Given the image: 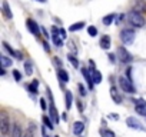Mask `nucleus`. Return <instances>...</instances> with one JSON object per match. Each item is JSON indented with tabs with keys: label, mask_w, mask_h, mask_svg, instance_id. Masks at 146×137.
<instances>
[{
	"label": "nucleus",
	"mask_w": 146,
	"mask_h": 137,
	"mask_svg": "<svg viewBox=\"0 0 146 137\" xmlns=\"http://www.w3.org/2000/svg\"><path fill=\"white\" fill-rule=\"evenodd\" d=\"M25 73H26L27 76H32V74H33V66H32L30 61H26V63H25Z\"/></svg>",
	"instance_id": "obj_25"
},
{
	"label": "nucleus",
	"mask_w": 146,
	"mask_h": 137,
	"mask_svg": "<svg viewBox=\"0 0 146 137\" xmlns=\"http://www.w3.org/2000/svg\"><path fill=\"white\" fill-rule=\"evenodd\" d=\"M0 61H2V67L3 68L12 66V59H9L7 56H0Z\"/></svg>",
	"instance_id": "obj_21"
},
{
	"label": "nucleus",
	"mask_w": 146,
	"mask_h": 137,
	"mask_svg": "<svg viewBox=\"0 0 146 137\" xmlns=\"http://www.w3.org/2000/svg\"><path fill=\"white\" fill-rule=\"evenodd\" d=\"M135 32L132 29H123L120 32V40L125 43V44H132L135 41Z\"/></svg>",
	"instance_id": "obj_3"
},
{
	"label": "nucleus",
	"mask_w": 146,
	"mask_h": 137,
	"mask_svg": "<svg viewBox=\"0 0 146 137\" xmlns=\"http://www.w3.org/2000/svg\"><path fill=\"white\" fill-rule=\"evenodd\" d=\"M0 74H2V76H5V74H6V70H5L3 67H2V70H0Z\"/></svg>",
	"instance_id": "obj_45"
},
{
	"label": "nucleus",
	"mask_w": 146,
	"mask_h": 137,
	"mask_svg": "<svg viewBox=\"0 0 146 137\" xmlns=\"http://www.w3.org/2000/svg\"><path fill=\"white\" fill-rule=\"evenodd\" d=\"M92 72V77H93V82H95V84H99L100 82H102V74H100V72L99 70H90Z\"/></svg>",
	"instance_id": "obj_18"
},
{
	"label": "nucleus",
	"mask_w": 146,
	"mask_h": 137,
	"mask_svg": "<svg viewBox=\"0 0 146 137\" xmlns=\"http://www.w3.org/2000/svg\"><path fill=\"white\" fill-rule=\"evenodd\" d=\"M88 33H89V36L95 37V36L98 34V29H96L95 26H89V27H88Z\"/></svg>",
	"instance_id": "obj_31"
},
{
	"label": "nucleus",
	"mask_w": 146,
	"mask_h": 137,
	"mask_svg": "<svg viewBox=\"0 0 146 137\" xmlns=\"http://www.w3.org/2000/svg\"><path fill=\"white\" fill-rule=\"evenodd\" d=\"M2 44H3V47H5V49H6V50H7V51H9V53H10V54H12L13 57H16V53H17V51H16L15 49H12V47H10V46H9V44H7L6 41H3Z\"/></svg>",
	"instance_id": "obj_30"
},
{
	"label": "nucleus",
	"mask_w": 146,
	"mask_h": 137,
	"mask_svg": "<svg viewBox=\"0 0 146 137\" xmlns=\"http://www.w3.org/2000/svg\"><path fill=\"white\" fill-rule=\"evenodd\" d=\"M110 119H113V120H119V116L116 114V113H110V116H109Z\"/></svg>",
	"instance_id": "obj_40"
},
{
	"label": "nucleus",
	"mask_w": 146,
	"mask_h": 137,
	"mask_svg": "<svg viewBox=\"0 0 146 137\" xmlns=\"http://www.w3.org/2000/svg\"><path fill=\"white\" fill-rule=\"evenodd\" d=\"M100 47L105 49V50H109L110 49V37L108 34L102 36V39H100Z\"/></svg>",
	"instance_id": "obj_16"
},
{
	"label": "nucleus",
	"mask_w": 146,
	"mask_h": 137,
	"mask_svg": "<svg viewBox=\"0 0 146 137\" xmlns=\"http://www.w3.org/2000/svg\"><path fill=\"white\" fill-rule=\"evenodd\" d=\"M23 130H22V127L16 123V124H13V127H12V131H10V137H23Z\"/></svg>",
	"instance_id": "obj_10"
},
{
	"label": "nucleus",
	"mask_w": 146,
	"mask_h": 137,
	"mask_svg": "<svg viewBox=\"0 0 146 137\" xmlns=\"http://www.w3.org/2000/svg\"><path fill=\"white\" fill-rule=\"evenodd\" d=\"M116 19V14L115 13H110V14H108V16H105L103 17V24H106V26H109V24H112L113 23V20Z\"/></svg>",
	"instance_id": "obj_23"
},
{
	"label": "nucleus",
	"mask_w": 146,
	"mask_h": 137,
	"mask_svg": "<svg viewBox=\"0 0 146 137\" xmlns=\"http://www.w3.org/2000/svg\"><path fill=\"white\" fill-rule=\"evenodd\" d=\"M126 124L130 127V128H133V130H140V131H146V127L136 119V117H127L126 119Z\"/></svg>",
	"instance_id": "obj_5"
},
{
	"label": "nucleus",
	"mask_w": 146,
	"mask_h": 137,
	"mask_svg": "<svg viewBox=\"0 0 146 137\" xmlns=\"http://www.w3.org/2000/svg\"><path fill=\"white\" fill-rule=\"evenodd\" d=\"M57 76H59L62 83H67L69 82V74L63 70V68H59V70H57Z\"/></svg>",
	"instance_id": "obj_17"
},
{
	"label": "nucleus",
	"mask_w": 146,
	"mask_h": 137,
	"mask_svg": "<svg viewBox=\"0 0 146 137\" xmlns=\"http://www.w3.org/2000/svg\"><path fill=\"white\" fill-rule=\"evenodd\" d=\"M85 27V22H78V23H75V24H72L70 27H69V30L70 32H78V30H82Z\"/></svg>",
	"instance_id": "obj_22"
},
{
	"label": "nucleus",
	"mask_w": 146,
	"mask_h": 137,
	"mask_svg": "<svg viewBox=\"0 0 146 137\" xmlns=\"http://www.w3.org/2000/svg\"><path fill=\"white\" fill-rule=\"evenodd\" d=\"M49 114H50V119H52L54 123H59V113L56 111L54 103H53V104H50V107H49Z\"/></svg>",
	"instance_id": "obj_14"
},
{
	"label": "nucleus",
	"mask_w": 146,
	"mask_h": 137,
	"mask_svg": "<svg viewBox=\"0 0 146 137\" xmlns=\"http://www.w3.org/2000/svg\"><path fill=\"white\" fill-rule=\"evenodd\" d=\"M67 60L73 64V67H76V68L79 67V60H78L75 56H73V54H70V53H69V54H67Z\"/></svg>",
	"instance_id": "obj_26"
},
{
	"label": "nucleus",
	"mask_w": 146,
	"mask_h": 137,
	"mask_svg": "<svg viewBox=\"0 0 146 137\" xmlns=\"http://www.w3.org/2000/svg\"><path fill=\"white\" fill-rule=\"evenodd\" d=\"M26 26H27L29 32H30L33 36H36V37H39V36H40L42 27H39V24H37L35 20H32V19H27V20H26Z\"/></svg>",
	"instance_id": "obj_6"
},
{
	"label": "nucleus",
	"mask_w": 146,
	"mask_h": 137,
	"mask_svg": "<svg viewBox=\"0 0 146 137\" xmlns=\"http://www.w3.org/2000/svg\"><path fill=\"white\" fill-rule=\"evenodd\" d=\"M78 109H79V111H82V110H83V104H82V101H80V100L78 101Z\"/></svg>",
	"instance_id": "obj_44"
},
{
	"label": "nucleus",
	"mask_w": 146,
	"mask_h": 137,
	"mask_svg": "<svg viewBox=\"0 0 146 137\" xmlns=\"http://www.w3.org/2000/svg\"><path fill=\"white\" fill-rule=\"evenodd\" d=\"M117 57H119L120 61H123V63H132V60H133L132 54H130L125 47H119V49H117Z\"/></svg>",
	"instance_id": "obj_7"
},
{
	"label": "nucleus",
	"mask_w": 146,
	"mask_h": 137,
	"mask_svg": "<svg viewBox=\"0 0 146 137\" xmlns=\"http://www.w3.org/2000/svg\"><path fill=\"white\" fill-rule=\"evenodd\" d=\"M16 57H17L19 60H22V59H23V53H22V51H17V53H16Z\"/></svg>",
	"instance_id": "obj_43"
},
{
	"label": "nucleus",
	"mask_w": 146,
	"mask_h": 137,
	"mask_svg": "<svg viewBox=\"0 0 146 137\" xmlns=\"http://www.w3.org/2000/svg\"><path fill=\"white\" fill-rule=\"evenodd\" d=\"M52 40H53L54 46H57V47H62V46H63L62 37H59V34H53V36H52Z\"/></svg>",
	"instance_id": "obj_27"
},
{
	"label": "nucleus",
	"mask_w": 146,
	"mask_h": 137,
	"mask_svg": "<svg viewBox=\"0 0 146 137\" xmlns=\"http://www.w3.org/2000/svg\"><path fill=\"white\" fill-rule=\"evenodd\" d=\"M2 7H3V14H5V17H6V19H12V17H13V14H12V10H10L9 3L6 2V0H3Z\"/></svg>",
	"instance_id": "obj_15"
},
{
	"label": "nucleus",
	"mask_w": 146,
	"mask_h": 137,
	"mask_svg": "<svg viewBox=\"0 0 146 137\" xmlns=\"http://www.w3.org/2000/svg\"><path fill=\"white\" fill-rule=\"evenodd\" d=\"M126 74H127V79L132 82V68H130V67H127V72H126Z\"/></svg>",
	"instance_id": "obj_36"
},
{
	"label": "nucleus",
	"mask_w": 146,
	"mask_h": 137,
	"mask_svg": "<svg viewBox=\"0 0 146 137\" xmlns=\"http://www.w3.org/2000/svg\"><path fill=\"white\" fill-rule=\"evenodd\" d=\"M133 10L137 13H146V2L145 0H135L133 2Z\"/></svg>",
	"instance_id": "obj_9"
},
{
	"label": "nucleus",
	"mask_w": 146,
	"mask_h": 137,
	"mask_svg": "<svg viewBox=\"0 0 146 137\" xmlns=\"http://www.w3.org/2000/svg\"><path fill=\"white\" fill-rule=\"evenodd\" d=\"M52 32H53V34H57V33H60V29H57L56 26H53L52 27Z\"/></svg>",
	"instance_id": "obj_38"
},
{
	"label": "nucleus",
	"mask_w": 146,
	"mask_h": 137,
	"mask_svg": "<svg viewBox=\"0 0 146 137\" xmlns=\"http://www.w3.org/2000/svg\"><path fill=\"white\" fill-rule=\"evenodd\" d=\"M119 86H120V89H122L123 92H126V93H129V94L136 93L135 86H133L132 82H130L129 79H126V77H120V79H119Z\"/></svg>",
	"instance_id": "obj_4"
},
{
	"label": "nucleus",
	"mask_w": 146,
	"mask_h": 137,
	"mask_svg": "<svg viewBox=\"0 0 146 137\" xmlns=\"http://www.w3.org/2000/svg\"><path fill=\"white\" fill-rule=\"evenodd\" d=\"M110 97H112V100H113L116 104H122V97H120V94L117 93L116 87H110Z\"/></svg>",
	"instance_id": "obj_12"
},
{
	"label": "nucleus",
	"mask_w": 146,
	"mask_h": 137,
	"mask_svg": "<svg viewBox=\"0 0 146 137\" xmlns=\"http://www.w3.org/2000/svg\"><path fill=\"white\" fill-rule=\"evenodd\" d=\"M42 33H43V36H46V39L49 37V33H47V30H46V27H42Z\"/></svg>",
	"instance_id": "obj_41"
},
{
	"label": "nucleus",
	"mask_w": 146,
	"mask_h": 137,
	"mask_svg": "<svg viewBox=\"0 0 146 137\" xmlns=\"http://www.w3.org/2000/svg\"><path fill=\"white\" fill-rule=\"evenodd\" d=\"M133 103H135V107H142V109L146 107V100L145 99H136V100H133Z\"/></svg>",
	"instance_id": "obj_29"
},
{
	"label": "nucleus",
	"mask_w": 146,
	"mask_h": 137,
	"mask_svg": "<svg viewBox=\"0 0 146 137\" xmlns=\"http://www.w3.org/2000/svg\"><path fill=\"white\" fill-rule=\"evenodd\" d=\"M35 134H36V124L35 123H29V127H27V130L25 131V134H23V137H35Z\"/></svg>",
	"instance_id": "obj_13"
},
{
	"label": "nucleus",
	"mask_w": 146,
	"mask_h": 137,
	"mask_svg": "<svg viewBox=\"0 0 146 137\" xmlns=\"http://www.w3.org/2000/svg\"><path fill=\"white\" fill-rule=\"evenodd\" d=\"M10 131H12V123H10V119H9L7 113L2 111V113H0V133H2L3 137H6Z\"/></svg>",
	"instance_id": "obj_2"
},
{
	"label": "nucleus",
	"mask_w": 146,
	"mask_h": 137,
	"mask_svg": "<svg viewBox=\"0 0 146 137\" xmlns=\"http://www.w3.org/2000/svg\"><path fill=\"white\" fill-rule=\"evenodd\" d=\"M60 37L62 39H66V30L64 29H60Z\"/></svg>",
	"instance_id": "obj_39"
},
{
	"label": "nucleus",
	"mask_w": 146,
	"mask_h": 137,
	"mask_svg": "<svg viewBox=\"0 0 146 137\" xmlns=\"http://www.w3.org/2000/svg\"><path fill=\"white\" fill-rule=\"evenodd\" d=\"M54 137H59V136H54Z\"/></svg>",
	"instance_id": "obj_47"
},
{
	"label": "nucleus",
	"mask_w": 146,
	"mask_h": 137,
	"mask_svg": "<svg viewBox=\"0 0 146 137\" xmlns=\"http://www.w3.org/2000/svg\"><path fill=\"white\" fill-rule=\"evenodd\" d=\"M43 49H44L47 53L50 51V47H49V43H47V41H43Z\"/></svg>",
	"instance_id": "obj_37"
},
{
	"label": "nucleus",
	"mask_w": 146,
	"mask_h": 137,
	"mask_svg": "<svg viewBox=\"0 0 146 137\" xmlns=\"http://www.w3.org/2000/svg\"><path fill=\"white\" fill-rule=\"evenodd\" d=\"M85 130V123L83 121H76L75 124H73V133H75L76 136H80Z\"/></svg>",
	"instance_id": "obj_11"
},
{
	"label": "nucleus",
	"mask_w": 146,
	"mask_h": 137,
	"mask_svg": "<svg viewBox=\"0 0 146 137\" xmlns=\"http://www.w3.org/2000/svg\"><path fill=\"white\" fill-rule=\"evenodd\" d=\"M13 76H15V80H16V82H20V80H22V74H20L17 70H13Z\"/></svg>",
	"instance_id": "obj_33"
},
{
	"label": "nucleus",
	"mask_w": 146,
	"mask_h": 137,
	"mask_svg": "<svg viewBox=\"0 0 146 137\" xmlns=\"http://www.w3.org/2000/svg\"><path fill=\"white\" fill-rule=\"evenodd\" d=\"M37 2H40V3H44V2H46V0H37Z\"/></svg>",
	"instance_id": "obj_46"
},
{
	"label": "nucleus",
	"mask_w": 146,
	"mask_h": 137,
	"mask_svg": "<svg viewBox=\"0 0 146 137\" xmlns=\"http://www.w3.org/2000/svg\"><path fill=\"white\" fill-rule=\"evenodd\" d=\"M109 60H110L112 63H115V61H116V57H115V54H112V53H110V54H109Z\"/></svg>",
	"instance_id": "obj_42"
},
{
	"label": "nucleus",
	"mask_w": 146,
	"mask_h": 137,
	"mask_svg": "<svg viewBox=\"0 0 146 137\" xmlns=\"http://www.w3.org/2000/svg\"><path fill=\"white\" fill-rule=\"evenodd\" d=\"M37 87H39V80H33L32 82V84H29L27 86V90L30 92V93H35V94H37Z\"/></svg>",
	"instance_id": "obj_20"
},
{
	"label": "nucleus",
	"mask_w": 146,
	"mask_h": 137,
	"mask_svg": "<svg viewBox=\"0 0 146 137\" xmlns=\"http://www.w3.org/2000/svg\"><path fill=\"white\" fill-rule=\"evenodd\" d=\"M82 70V74H83V77H85V80L88 82V86H89V89L90 90H93L95 89V82H93V77H92V72H89L88 68H80Z\"/></svg>",
	"instance_id": "obj_8"
},
{
	"label": "nucleus",
	"mask_w": 146,
	"mask_h": 137,
	"mask_svg": "<svg viewBox=\"0 0 146 137\" xmlns=\"http://www.w3.org/2000/svg\"><path fill=\"white\" fill-rule=\"evenodd\" d=\"M42 120H43V124H44V127H47L49 130H53V127H54V126H53V123L50 121V119H49V117L43 116V117H42Z\"/></svg>",
	"instance_id": "obj_28"
},
{
	"label": "nucleus",
	"mask_w": 146,
	"mask_h": 137,
	"mask_svg": "<svg viewBox=\"0 0 146 137\" xmlns=\"http://www.w3.org/2000/svg\"><path fill=\"white\" fill-rule=\"evenodd\" d=\"M100 136L102 137H116L115 131H112L109 128H100Z\"/></svg>",
	"instance_id": "obj_24"
},
{
	"label": "nucleus",
	"mask_w": 146,
	"mask_h": 137,
	"mask_svg": "<svg viewBox=\"0 0 146 137\" xmlns=\"http://www.w3.org/2000/svg\"><path fill=\"white\" fill-rule=\"evenodd\" d=\"M69 47H70V50H72V51H73V53H76V51H78V49H76V47H75V43H73V41H72V40H70V41H69Z\"/></svg>",
	"instance_id": "obj_35"
},
{
	"label": "nucleus",
	"mask_w": 146,
	"mask_h": 137,
	"mask_svg": "<svg viewBox=\"0 0 146 137\" xmlns=\"http://www.w3.org/2000/svg\"><path fill=\"white\" fill-rule=\"evenodd\" d=\"M40 107H42V110H43V111H46L47 104H46V100H44V99H40Z\"/></svg>",
	"instance_id": "obj_34"
},
{
	"label": "nucleus",
	"mask_w": 146,
	"mask_h": 137,
	"mask_svg": "<svg viewBox=\"0 0 146 137\" xmlns=\"http://www.w3.org/2000/svg\"><path fill=\"white\" fill-rule=\"evenodd\" d=\"M126 17H127V22H129L132 26H135V27H143L145 23H146V19L143 17V14H140V13H137V12H135V10L129 12Z\"/></svg>",
	"instance_id": "obj_1"
},
{
	"label": "nucleus",
	"mask_w": 146,
	"mask_h": 137,
	"mask_svg": "<svg viewBox=\"0 0 146 137\" xmlns=\"http://www.w3.org/2000/svg\"><path fill=\"white\" fill-rule=\"evenodd\" d=\"M78 89H79V93H80V96H86V90H85V86L83 84H78Z\"/></svg>",
	"instance_id": "obj_32"
},
{
	"label": "nucleus",
	"mask_w": 146,
	"mask_h": 137,
	"mask_svg": "<svg viewBox=\"0 0 146 137\" xmlns=\"http://www.w3.org/2000/svg\"><path fill=\"white\" fill-rule=\"evenodd\" d=\"M64 99H66V109H67V110H70L72 103H73V96H72V93H70L69 90L64 93Z\"/></svg>",
	"instance_id": "obj_19"
}]
</instances>
